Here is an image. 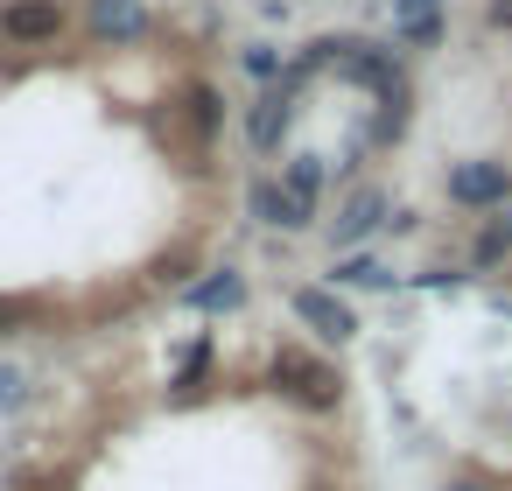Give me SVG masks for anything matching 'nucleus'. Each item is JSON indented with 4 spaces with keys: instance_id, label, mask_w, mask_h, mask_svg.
<instances>
[{
    "instance_id": "12",
    "label": "nucleus",
    "mask_w": 512,
    "mask_h": 491,
    "mask_svg": "<svg viewBox=\"0 0 512 491\" xmlns=\"http://www.w3.org/2000/svg\"><path fill=\"white\" fill-rule=\"evenodd\" d=\"M204 372H211V337H197V344L183 351V365H176V379H169L176 400H197V393H204Z\"/></svg>"
},
{
    "instance_id": "11",
    "label": "nucleus",
    "mask_w": 512,
    "mask_h": 491,
    "mask_svg": "<svg viewBox=\"0 0 512 491\" xmlns=\"http://www.w3.org/2000/svg\"><path fill=\"white\" fill-rule=\"evenodd\" d=\"M281 190H288V197H295V204H302V211L316 218V190H323V162H316V155H295V162H288V176H281Z\"/></svg>"
},
{
    "instance_id": "15",
    "label": "nucleus",
    "mask_w": 512,
    "mask_h": 491,
    "mask_svg": "<svg viewBox=\"0 0 512 491\" xmlns=\"http://www.w3.org/2000/svg\"><path fill=\"white\" fill-rule=\"evenodd\" d=\"M337 281H351V288H386L393 274H386L379 260H344V267H337Z\"/></svg>"
},
{
    "instance_id": "9",
    "label": "nucleus",
    "mask_w": 512,
    "mask_h": 491,
    "mask_svg": "<svg viewBox=\"0 0 512 491\" xmlns=\"http://www.w3.org/2000/svg\"><path fill=\"white\" fill-rule=\"evenodd\" d=\"M253 218H260V225H281V232H309V225H316L281 183H253Z\"/></svg>"
},
{
    "instance_id": "16",
    "label": "nucleus",
    "mask_w": 512,
    "mask_h": 491,
    "mask_svg": "<svg viewBox=\"0 0 512 491\" xmlns=\"http://www.w3.org/2000/svg\"><path fill=\"white\" fill-rule=\"evenodd\" d=\"M246 71H253V78H274L281 57H274V50H246Z\"/></svg>"
},
{
    "instance_id": "4",
    "label": "nucleus",
    "mask_w": 512,
    "mask_h": 491,
    "mask_svg": "<svg viewBox=\"0 0 512 491\" xmlns=\"http://www.w3.org/2000/svg\"><path fill=\"white\" fill-rule=\"evenodd\" d=\"M0 36L22 43V50H43V43L64 36V8L57 0H8V8H0Z\"/></svg>"
},
{
    "instance_id": "18",
    "label": "nucleus",
    "mask_w": 512,
    "mask_h": 491,
    "mask_svg": "<svg viewBox=\"0 0 512 491\" xmlns=\"http://www.w3.org/2000/svg\"><path fill=\"white\" fill-rule=\"evenodd\" d=\"M491 29H512V0H491Z\"/></svg>"
},
{
    "instance_id": "7",
    "label": "nucleus",
    "mask_w": 512,
    "mask_h": 491,
    "mask_svg": "<svg viewBox=\"0 0 512 491\" xmlns=\"http://www.w3.org/2000/svg\"><path fill=\"white\" fill-rule=\"evenodd\" d=\"M92 29L106 43H141L148 36V8L141 0H92Z\"/></svg>"
},
{
    "instance_id": "6",
    "label": "nucleus",
    "mask_w": 512,
    "mask_h": 491,
    "mask_svg": "<svg viewBox=\"0 0 512 491\" xmlns=\"http://www.w3.org/2000/svg\"><path fill=\"white\" fill-rule=\"evenodd\" d=\"M379 225H386V197H379V190H351V197L337 204V218H330L337 246H358V239H372Z\"/></svg>"
},
{
    "instance_id": "1",
    "label": "nucleus",
    "mask_w": 512,
    "mask_h": 491,
    "mask_svg": "<svg viewBox=\"0 0 512 491\" xmlns=\"http://www.w3.org/2000/svg\"><path fill=\"white\" fill-rule=\"evenodd\" d=\"M267 386H274L288 407H302V414H330V407L344 400L337 365H323V358L302 351V344H281V351L267 358Z\"/></svg>"
},
{
    "instance_id": "13",
    "label": "nucleus",
    "mask_w": 512,
    "mask_h": 491,
    "mask_svg": "<svg viewBox=\"0 0 512 491\" xmlns=\"http://www.w3.org/2000/svg\"><path fill=\"white\" fill-rule=\"evenodd\" d=\"M505 253H512V211H491V225L477 232V253H470V260H477V267H498Z\"/></svg>"
},
{
    "instance_id": "19",
    "label": "nucleus",
    "mask_w": 512,
    "mask_h": 491,
    "mask_svg": "<svg viewBox=\"0 0 512 491\" xmlns=\"http://www.w3.org/2000/svg\"><path fill=\"white\" fill-rule=\"evenodd\" d=\"M449 491H484V484H449Z\"/></svg>"
},
{
    "instance_id": "14",
    "label": "nucleus",
    "mask_w": 512,
    "mask_h": 491,
    "mask_svg": "<svg viewBox=\"0 0 512 491\" xmlns=\"http://www.w3.org/2000/svg\"><path fill=\"white\" fill-rule=\"evenodd\" d=\"M183 106H190V127H197V134H218V92H211V85H190Z\"/></svg>"
},
{
    "instance_id": "3",
    "label": "nucleus",
    "mask_w": 512,
    "mask_h": 491,
    "mask_svg": "<svg viewBox=\"0 0 512 491\" xmlns=\"http://www.w3.org/2000/svg\"><path fill=\"white\" fill-rule=\"evenodd\" d=\"M295 85H302V71H288L274 92H260V99H253V113H246V141H253L260 155H274V148H281V134H288V120H295Z\"/></svg>"
},
{
    "instance_id": "2",
    "label": "nucleus",
    "mask_w": 512,
    "mask_h": 491,
    "mask_svg": "<svg viewBox=\"0 0 512 491\" xmlns=\"http://www.w3.org/2000/svg\"><path fill=\"white\" fill-rule=\"evenodd\" d=\"M449 204H463V211H505L512 204V169L505 162H463V169H449Z\"/></svg>"
},
{
    "instance_id": "8",
    "label": "nucleus",
    "mask_w": 512,
    "mask_h": 491,
    "mask_svg": "<svg viewBox=\"0 0 512 491\" xmlns=\"http://www.w3.org/2000/svg\"><path fill=\"white\" fill-rule=\"evenodd\" d=\"M393 36L414 43V50H428L442 36V0H393Z\"/></svg>"
},
{
    "instance_id": "10",
    "label": "nucleus",
    "mask_w": 512,
    "mask_h": 491,
    "mask_svg": "<svg viewBox=\"0 0 512 491\" xmlns=\"http://www.w3.org/2000/svg\"><path fill=\"white\" fill-rule=\"evenodd\" d=\"M246 302V281L225 267V274H211L204 288H190V309H204V316H225V309H239Z\"/></svg>"
},
{
    "instance_id": "5",
    "label": "nucleus",
    "mask_w": 512,
    "mask_h": 491,
    "mask_svg": "<svg viewBox=\"0 0 512 491\" xmlns=\"http://www.w3.org/2000/svg\"><path fill=\"white\" fill-rule=\"evenodd\" d=\"M288 309H295L323 344H344V337L358 330V316H351V302H344L337 288H295V295H288Z\"/></svg>"
},
{
    "instance_id": "17",
    "label": "nucleus",
    "mask_w": 512,
    "mask_h": 491,
    "mask_svg": "<svg viewBox=\"0 0 512 491\" xmlns=\"http://www.w3.org/2000/svg\"><path fill=\"white\" fill-rule=\"evenodd\" d=\"M22 323H29V302H0V337L22 330Z\"/></svg>"
}]
</instances>
